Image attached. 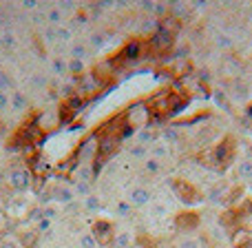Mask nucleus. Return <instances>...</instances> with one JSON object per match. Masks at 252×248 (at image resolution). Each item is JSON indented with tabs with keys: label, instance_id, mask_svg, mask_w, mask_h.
I'll use <instances>...</instances> for the list:
<instances>
[{
	"label": "nucleus",
	"instance_id": "1",
	"mask_svg": "<svg viewBox=\"0 0 252 248\" xmlns=\"http://www.w3.org/2000/svg\"><path fill=\"white\" fill-rule=\"evenodd\" d=\"M7 184L11 191L27 193L31 188V173L27 169H11L7 173Z\"/></svg>",
	"mask_w": 252,
	"mask_h": 248
},
{
	"label": "nucleus",
	"instance_id": "2",
	"mask_svg": "<svg viewBox=\"0 0 252 248\" xmlns=\"http://www.w3.org/2000/svg\"><path fill=\"white\" fill-rule=\"evenodd\" d=\"M91 233H93V237H95L97 246L111 244V242H113V237H115V228H113V224H111L109 219H95Z\"/></svg>",
	"mask_w": 252,
	"mask_h": 248
},
{
	"label": "nucleus",
	"instance_id": "3",
	"mask_svg": "<svg viewBox=\"0 0 252 248\" xmlns=\"http://www.w3.org/2000/svg\"><path fill=\"white\" fill-rule=\"evenodd\" d=\"M126 202H128L133 209H144L153 202V193L146 186H130L126 193Z\"/></svg>",
	"mask_w": 252,
	"mask_h": 248
},
{
	"label": "nucleus",
	"instance_id": "4",
	"mask_svg": "<svg viewBox=\"0 0 252 248\" xmlns=\"http://www.w3.org/2000/svg\"><path fill=\"white\" fill-rule=\"evenodd\" d=\"M170 186H173V191L177 193V197L184 202V204H195V202L201 200L197 188L192 186V184H188L186 179H175V182H170Z\"/></svg>",
	"mask_w": 252,
	"mask_h": 248
},
{
	"label": "nucleus",
	"instance_id": "5",
	"mask_svg": "<svg viewBox=\"0 0 252 248\" xmlns=\"http://www.w3.org/2000/svg\"><path fill=\"white\" fill-rule=\"evenodd\" d=\"M75 200H78V197H75V191L71 184L62 182V184H56V186H53L51 202H56V204H60V206H69V204H73Z\"/></svg>",
	"mask_w": 252,
	"mask_h": 248
},
{
	"label": "nucleus",
	"instance_id": "6",
	"mask_svg": "<svg viewBox=\"0 0 252 248\" xmlns=\"http://www.w3.org/2000/svg\"><path fill=\"white\" fill-rule=\"evenodd\" d=\"M9 109H11L13 113H27V109H29V98H27L20 89H13V91L9 93Z\"/></svg>",
	"mask_w": 252,
	"mask_h": 248
},
{
	"label": "nucleus",
	"instance_id": "7",
	"mask_svg": "<svg viewBox=\"0 0 252 248\" xmlns=\"http://www.w3.org/2000/svg\"><path fill=\"white\" fill-rule=\"evenodd\" d=\"M148 155L159 160V162H164L173 155V151H170V144H166L164 140H157V142H153L151 146H148Z\"/></svg>",
	"mask_w": 252,
	"mask_h": 248
},
{
	"label": "nucleus",
	"instance_id": "8",
	"mask_svg": "<svg viewBox=\"0 0 252 248\" xmlns=\"http://www.w3.org/2000/svg\"><path fill=\"white\" fill-rule=\"evenodd\" d=\"M93 173H95V169H93L89 162H82V164H78L73 171V182H91Z\"/></svg>",
	"mask_w": 252,
	"mask_h": 248
},
{
	"label": "nucleus",
	"instance_id": "9",
	"mask_svg": "<svg viewBox=\"0 0 252 248\" xmlns=\"http://www.w3.org/2000/svg\"><path fill=\"white\" fill-rule=\"evenodd\" d=\"M75 31H73V27L71 25H62V27H58L56 29V42L58 44H73L75 42Z\"/></svg>",
	"mask_w": 252,
	"mask_h": 248
},
{
	"label": "nucleus",
	"instance_id": "10",
	"mask_svg": "<svg viewBox=\"0 0 252 248\" xmlns=\"http://www.w3.org/2000/svg\"><path fill=\"white\" fill-rule=\"evenodd\" d=\"M64 18H66V16L60 11V7H58V4L49 7V9H47V13H44V20L49 22V27H56V29H58V27L64 25Z\"/></svg>",
	"mask_w": 252,
	"mask_h": 248
},
{
	"label": "nucleus",
	"instance_id": "11",
	"mask_svg": "<svg viewBox=\"0 0 252 248\" xmlns=\"http://www.w3.org/2000/svg\"><path fill=\"white\" fill-rule=\"evenodd\" d=\"M49 67H51V73L53 75H66L69 73V58L64 56H53L51 62H49Z\"/></svg>",
	"mask_w": 252,
	"mask_h": 248
},
{
	"label": "nucleus",
	"instance_id": "12",
	"mask_svg": "<svg viewBox=\"0 0 252 248\" xmlns=\"http://www.w3.org/2000/svg\"><path fill=\"white\" fill-rule=\"evenodd\" d=\"M62 215V206L60 204H56V202H47V204L40 209V213H38V219L40 217H44V219H51V222H56L58 217Z\"/></svg>",
	"mask_w": 252,
	"mask_h": 248
},
{
	"label": "nucleus",
	"instance_id": "13",
	"mask_svg": "<svg viewBox=\"0 0 252 248\" xmlns=\"http://www.w3.org/2000/svg\"><path fill=\"white\" fill-rule=\"evenodd\" d=\"M153 44H155L157 49H168L170 44H173V34L170 31H166L164 27H161L159 31H157L155 35H153V40H151Z\"/></svg>",
	"mask_w": 252,
	"mask_h": 248
},
{
	"label": "nucleus",
	"instance_id": "14",
	"mask_svg": "<svg viewBox=\"0 0 252 248\" xmlns=\"http://www.w3.org/2000/svg\"><path fill=\"white\" fill-rule=\"evenodd\" d=\"M151 209H148V213H151V217H157V219H161V217H168L170 215V206L166 204V202H161V200H155V202H151Z\"/></svg>",
	"mask_w": 252,
	"mask_h": 248
},
{
	"label": "nucleus",
	"instance_id": "15",
	"mask_svg": "<svg viewBox=\"0 0 252 248\" xmlns=\"http://www.w3.org/2000/svg\"><path fill=\"white\" fill-rule=\"evenodd\" d=\"M153 142H157V135H155V131H151L148 126H144V129H139L137 133H135V144H142V146H151Z\"/></svg>",
	"mask_w": 252,
	"mask_h": 248
},
{
	"label": "nucleus",
	"instance_id": "16",
	"mask_svg": "<svg viewBox=\"0 0 252 248\" xmlns=\"http://www.w3.org/2000/svg\"><path fill=\"white\" fill-rule=\"evenodd\" d=\"M69 58H73V60H87L89 58V44L87 42H73L69 47Z\"/></svg>",
	"mask_w": 252,
	"mask_h": 248
},
{
	"label": "nucleus",
	"instance_id": "17",
	"mask_svg": "<svg viewBox=\"0 0 252 248\" xmlns=\"http://www.w3.org/2000/svg\"><path fill=\"white\" fill-rule=\"evenodd\" d=\"M113 246H115V248H130V246H133V233H130V231H120V233H115Z\"/></svg>",
	"mask_w": 252,
	"mask_h": 248
},
{
	"label": "nucleus",
	"instance_id": "18",
	"mask_svg": "<svg viewBox=\"0 0 252 248\" xmlns=\"http://www.w3.org/2000/svg\"><path fill=\"white\" fill-rule=\"evenodd\" d=\"M237 173H239V177L244 179V182H252V157H246V160L239 162Z\"/></svg>",
	"mask_w": 252,
	"mask_h": 248
},
{
	"label": "nucleus",
	"instance_id": "19",
	"mask_svg": "<svg viewBox=\"0 0 252 248\" xmlns=\"http://www.w3.org/2000/svg\"><path fill=\"white\" fill-rule=\"evenodd\" d=\"M144 171H146L148 175H159L161 171H164V162H159V160L148 155L146 160H144Z\"/></svg>",
	"mask_w": 252,
	"mask_h": 248
},
{
	"label": "nucleus",
	"instance_id": "20",
	"mask_svg": "<svg viewBox=\"0 0 252 248\" xmlns=\"http://www.w3.org/2000/svg\"><path fill=\"white\" fill-rule=\"evenodd\" d=\"M82 204H84V211H87V213H97V211L102 209V202H100V197H97L95 193H91L89 197H84Z\"/></svg>",
	"mask_w": 252,
	"mask_h": 248
},
{
	"label": "nucleus",
	"instance_id": "21",
	"mask_svg": "<svg viewBox=\"0 0 252 248\" xmlns=\"http://www.w3.org/2000/svg\"><path fill=\"white\" fill-rule=\"evenodd\" d=\"M87 44L91 49H95V51H100V49L106 44V34H104V31H95V34L89 35V42Z\"/></svg>",
	"mask_w": 252,
	"mask_h": 248
},
{
	"label": "nucleus",
	"instance_id": "22",
	"mask_svg": "<svg viewBox=\"0 0 252 248\" xmlns=\"http://www.w3.org/2000/svg\"><path fill=\"white\" fill-rule=\"evenodd\" d=\"M139 53H142V44H139L137 40H133V42H128L124 47L122 56L126 58V60H135V58H139Z\"/></svg>",
	"mask_w": 252,
	"mask_h": 248
},
{
	"label": "nucleus",
	"instance_id": "23",
	"mask_svg": "<svg viewBox=\"0 0 252 248\" xmlns=\"http://www.w3.org/2000/svg\"><path fill=\"white\" fill-rule=\"evenodd\" d=\"M73 186V191H75V197H89L93 193V188H91V182H73L71 184Z\"/></svg>",
	"mask_w": 252,
	"mask_h": 248
},
{
	"label": "nucleus",
	"instance_id": "24",
	"mask_svg": "<svg viewBox=\"0 0 252 248\" xmlns=\"http://www.w3.org/2000/svg\"><path fill=\"white\" fill-rule=\"evenodd\" d=\"M128 155L133 157V160H146L148 157V146H142V144H130Z\"/></svg>",
	"mask_w": 252,
	"mask_h": 248
},
{
	"label": "nucleus",
	"instance_id": "25",
	"mask_svg": "<svg viewBox=\"0 0 252 248\" xmlns=\"http://www.w3.org/2000/svg\"><path fill=\"white\" fill-rule=\"evenodd\" d=\"M75 115V111L71 109L66 102H62L60 105V109H58V120H60V124H66V122H71V118Z\"/></svg>",
	"mask_w": 252,
	"mask_h": 248
},
{
	"label": "nucleus",
	"instance_id": "26",
	"mask_svg": "<svg viewBox=\"0 0 252 248\" xmlns=\"http://www.w3.org/2000/svg\"><path fill=\"white\" fill-rule=\"evenodd\" d=\"M78 248H97V242L93 237V233H82L78 237Z\"/></svg>",
	"mask_w": 252,
	"mask_h": 248
},
{
	"label": "nucleus",
	"instance_id": "27",
	"mask_svg": "<svg viewBox=\"0 0 252 248\" xmlns=\"http://www.w3.org/2000/svg\"><path fill=\"white\" fill-rule=\"evenodd\" d=\"M161 140H164L166 144H175V142H179V131L175 129V126H173V129L168 126V129H164V133H161Z\"/></svg>",
	"mask_w": 252,
	"mask_h": 248
},
{
	"label": "nucleus",
	"instance_id": "28",
	"mask_svg": "<svg viewBox=\"0 0 252 248\" xmlns=\"http://www.w3.org/2000/svg\"><path fill=\"white\" fill-rule=\"evenodd\" d=\"M51 228H53V222H51V219L40 217L38 222H35V233H38V235H44V233H51Z\"/></svg>",
	"mask_w": 252,
	"mask_h": 248
},
{
	"label": "nucleus",
	"instance_id": "29",
	"mask_svg": "<svg viewBox=\"0 0 252 248\" xmlns=\"http://www.w3.org/2000/svg\"><path fill=\"white\" fill-rule=\"evenodd\" d=\"M69 73H73V75L84 73V60H73V58H69Z\"/></svg>",
	"mask_w": 252,
	"mask_h": 248
},
{
	"label": "nucleus",
	"instance_id": "30",
	"mask_svg": "<svg viewBox=\"0 0 252 248\" xmlns=\"http://www.w3.org/2000/svg\"><path fill=\"white\" fill-rule=\"evenodd\" d=\"M7 89L13 91V80H11V75H7L4 71H0V91L7 93Z\"/></svg>",
	"mask_w": 252,
	"mask_h": 248
},
{
	"label": "nucleus",
	"instance_id": "31",
	"mask_svg": "<svg viewBox=\"0 0 252 248\" xmlns=\"http://www.w3.org/2000/svg\"><path fill=\"white\" fill-rule=\"evenodd\" d=\"M130 211H133V206H130L126 200L118 202V206H115V213H118L120 217H128V215H130Z\"/></svg>",
	"mask_w": 252,
	"mask_h": 248
},
{
	"label": "nucleus",
	"instance_id": "32",
	"mask_svg": "<svg viewBox=\"0 0 252 248\" xmlns=\"http://www.w3.org/2000/svg\"><path fill=\"white\" fill-rule=\"evenodd\" d=\"M223 193H226V184H219V186H215V188H210L208 191V200H213V202L221 200Z\"/></svg>",
	"mask_w": 252,
	"mask_h": 248
},
{
	"label": "nucleus",
	"instance_id": "33",
	"mask_svg": "<svg viewBox=\"0 0 252 248\" xmlns=\"http://www.w3.org/2000/svg\"><path fill=\"white\" fill-rule=\"evenodd\" d=\"M0 44H2L4 49H13V47H16V35H13L11 31L2 34V38H0Z\"/></svg>",
	"mask_w": 252,
	"mask_h": 248
},
{
	"label": "nucleus",
	"instance_id": "34",
	"mask_svg": "<svg viewBox=\"0 0 252 248\" xmlns=\"http://www.w3.org/2000/svg\"><path fill=\"white\" fill-rule=\"evenodd\" d=\"M87 22H89V16H87L84 11H80V9H78V13L73 16V25H71V27H73V31H75V27L80 29V27H84Z\"/></svg>",
	"mask_w": 252,
	"mask_h": 248
},
{
	"label": "nucleus",
	"instance_id": "35",
	"mask_svg": "<svg viewBox=\"0 0 252 248\" xmlns=\"http://www.w3.org/2000/svg\"><path fill=\"white\" fill-rule=\"evenodd\" d=\"M177 248H201V242L197 237H184Z\"/></svg>",
	"mask_w": 252,
	"mask_h": 248
},
{
	"label": "nucleus",
	"instance_id": "36",
	"mask_svg": "<svg viewBox=\"0 0 252 248\" xmlns=\"http://www.w3.org/2000/svg\"><path fill=\"white\" fill-rule=\"evenodd\" d=\"M58 7H60V11L64 13V16H75V13H78V7H75L73 2H60Z\"/></svg>",
	"mask_w": 252,
	"mask_h": 248
},
{
	"label": "nucleus",
	"instance_id": "37",
	"mask_svg": "<svg viewBox=\"0 0 252 248\" xmlns=\"http://www.w3.org/2000/svg\"><path fill=\"white\" fill-rule=\"evenodd\" d=\"M0 248H25V246H22L16 237H4V240L0 242Z\"/></svg>",
	"mask_w": 252,
	"mask_h": 248
},
{
	"label": "nucleus",
	"instance_id": "38",
	"mask_svg": "<svg viewBox=\"0 0 252 248\" xmlns=\"http://www.w3.org/2000/svg\"><path fill=\"white\" fill-rule=\"evenodd\" d=\"M217 47L219 49H232V38H230V35H219V38H217Z\"/></svg>",
	"mask_w": 252,
	"mask_h": 248
},
{
	"label": "nucleus",
	"instance_id": "39",
	"mask_svg": "<svg viewBox=\"0 0 252 248\" xmlns=\"http://www.w3.org/2000/svg\"><path fill=\"white\" fill-rule=\"evenodd\" d=\"M7 109H9V93L0 91V113H4Z\"/></svg>",
	"mask_w": 252,
	"mask_h": 248
},
{
	"label": "nucleus",
	"instance_id": "40",
	"mask_svg": "<svg viewBox=\"0 0 252 248\" xmlns=\"http://www.w3.org/2000/svg\"><path fill=\"white\" fill-rule=\"evenodd\" d=\"M22 9H27V11H33V9H38V2L35 0H25V2H20Z\"/></svg>",
	"mask_w": 252,
	"mask_h": 248
},
{
	"label": "nucleus",
	"instance_id": "41",
	"mask_svg": "<svg viewBox=\"0 0 252 248\" xmlns=\"http://www.w3.org/2000/svg\"><path fill=\"white\" fill-rule=\"evenodd\" d=\"M153 13H157V16H161V13H166V4H155V9H153Z\"/></svg>",
	"mask_w": 252,
	"mask_h": 248
},
{
	"label": "nucleus",
	"instance_id": "42",
	"mask_svg": "<svg viewBox=\"0 0 252 248\" xmlns=\"http://www.w3.org/2000/svg\"><path fill=\"white\" fill-rule=\"evenodd\" d=\"M246 115H248V118H252V102L248 105V109H246Z\"/></svg>",
	"mask_w": 252,
	"mask_h": 248
}]
</instances>
